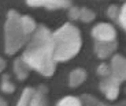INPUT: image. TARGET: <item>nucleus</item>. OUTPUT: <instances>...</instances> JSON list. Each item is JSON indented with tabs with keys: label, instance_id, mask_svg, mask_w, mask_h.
I'll return each mask as SVG.
<instances>
[{
	"label": "nucleus",
	"instance_id": "1a4fd4ad",
	"mask_svg": "<svg viewBox=\"0 0 126 106\" xmlns=\"http://www.w3.org/2000/svg\"><path fill=\"white\" fill-rule=\"evenodd\" d=\"M13 67H14V74H15V76L19 79V80H25V79L29 76L30 71H32L30 67L23 61L22 57H18V59L14 60Z\"/></svg>",
	"mask_w": 126,
	"mask_h": 106
},
{
	"label": "nucleus",
	"instance_id": "ddd939ff",
	"mask_svg": "<svg viewBox=\"0 0 126 106\" xmlns=\"http://www.w3.org/2000/svg\"><path fill=\"white\" fill-rule=\"evenodd\" d=\"M21 23H22V27L28 35H30L34 31V29L37 27L36 21L32 16H28V15H21Z\"/></svg>",
	"mask_w": 126,
	"mask_h": 106
},
{
	"label": "nucleus",
	"instance_id": "0eeeda50",
	"mask_svg": "<svg viewBox=\"0 0 126 106\" xmlns=\"http://www.w3.org/2000/svg\"><path fill=\"white\" fill-rule=\"evenodd\" d=\"M118 49V42L117 40L114 41H96L94 44V53L99 59H107L112 56L115 50Z\"/></svg>",
	"mask_w": 126,
	"mask_h": 106
},
{
	"label": "nucleus",
	"instance_id": "9d476101",
	"mask_svg": "<svg viewBox=\"0 0 126 106\" xmlns=\"http://www.w3.org/2000/svg\"><path fill=\"white\" fill-rule=\"evenodd\" d=\"M47 87L45 86H40L38 88L34 90V95L32 98V103L30 106H49L48 105V99H47Z\"/></svg>",
	"mask_w": 126,
	"mask_h": 106
},
{
	"label": "nucleus",
	"instance_id": "a211bd4d",
	"mask_svg": "<svg viewBox=\"0 0 126 106\" xmlns=\"http://www.w3.org/2000/svg\"><path fill=\"white\" fill-rule=\"evenodd\" d=\"M117 22H118V25H119V27L122 29V30H125L126 29V6L125 4H123L119 8V11H118Z\"/></svg>",
	"mask_w": 126,
	"mask_h": 106
},
{
	"label": "nucleus",
	"instance_id": "f8f14e48",
	"mask_svg": "<svg viewBox=\"0 0 126 106\" xmlns=\"http://www.w3.org/2000/svg\"><path fill=\"white\" fill-rule=\"evenodd\" d=\"M34 90L36 88H33V87H26L25 90L22 91V94H21V98H19L16 106H30L32 98L34 95Z\"/></svg>",
	"mask_w": 126,
	"mask_h": 106
},
{
	"label": "nucleus",
	"instance_id": "f257e3e1",
	"mask_svg": "<svg viewBox=\"0 0 126 106\" xmlns=\"http://www.w3.org/2000/svg\"><path fill=\"white\" fill-rule=\"evenodd\" d=\"M23 61L43 76H52L56 69L54 57V38L52 31L45 26H37L29 35L26 49L21 56Z\"/></svg>",
	"mask_w": 126,
	"mask_h": 106
},
{
	"label": "nucleus",
	"instance_id": "20e7f679",
	"mask_svg": "<svg viewBox=\"0 0 126 106\" xmlns=\"http://www.w3.org/2000/svg\"><path fill=\"white\" fill-rule=\"evenodd\" d=\"M121 83L122 82L118 80L117 78H114L112 75L107 76V78H103V80L100 82L99 87L100 91L104 94V97L107 98L108 101H115L119 95V88H121Z\"/></svg>",
	"mask_w": 126,
	"mask_h": 106
},
{
	"label": "nucleus",
	"instance_id": "412c9836",
	"mask_svg": "<svg viewBox=\"0 0 126 106\" xmlns=\"http://www.w3.org/2000/svg\"><path fill=\"white\" fill-rule=\"evenodd\" d=\"M118 11H119V8H118L117 6H110L107 10V15L110 19H112V21H117V16H118Z\"/></svg>",
	"mask_w": 126,
	"mask_h": 106
},
{
	"label": "nucleus",
	"instance_id": "39448f33",
	"mask_svg": "<svg viewBox=\"0 0 126 106\" xmlns=\"http://www.w3.org/2000/svg\"><path fill=\"white\" fill-rule=\"evenodd\" d=\"M92 37L96 41L117 40V30L111 23H99L92 29Z\"/></svg>",
	"mask_w": 126,
	"mask_h": 106
},
{
	"label": "nucleus",
	"instance_id": "f3484780",
	"mask_svg": "<svg viewBox=\"0 0 126 106\" xmlns=\"http://www.w3.org/2000/svg\"><path fill=\"white\" fill-rule=\"evenodd\" d=\"M94 18H96V12H94L93 10L86 8V7L79 8V19H81L82 22L89 23V22H92V21H94Z\"/></svg>",
	"mask_w": 126,
	"mask_h": 106
},
{
	"label": "nucleus",
	"instance_id": "7ed1b4c3",
	"mask_svg": "<svg viewBox=\"0 0 126 106\" xmlns=\"http://www.w3.org/2000/svg\"><path fill=\"white\" fill-rule=\"evenodd\" d=\"M29 35L25 33L21 23V15L11 10L7 14L4 25V50L7 54H15L23 45H26Z\"/></svg>",
	"mask_w": 126,
	"mask_h": 106
},
{
	"label": "nucleus",
	"instance_id": "2eb2a0df",
	"mask_svg": "<svg viewBox=\"0 0 126 106\" xmlns=\"http://www.w3.org/2000/svg\"><path fill=\"white\" fill-rule=\"evenodd\" d=\"M0 87H1V91L6 94H13L14 91H15V86H14V83L11 82V79H10V75H3V78H1V84H0Z\"/></svg>",
	"mask_w": 126,
	"mask_h": 106
},
{
	"label": "nucleus",
	"instance_id": "4468645a",
	"mask_svg": "<svg viewBox=\"0 0 126 106\" xmlns=\"http://www.w3.org/2000/svg\"><path fill=\"white\" fill-rule=\"evenodd\" d=\"M79 99H81L82 106H107L106 103L100 102L97 98L92 97V95H86V94H84ZM117 106H125V103H119V105H117Z\"/></svg>",
	"mask_w": 126,
	"mask_h": 106
},
{
	"label": "nucleus",
	"instance_id": "f03ea898",
	"mask_svg": "<svg viewBox=\"0 0 126 106\" xmlns=\"http://www.w3.org/2000/svg\"><path fill=\"white\" fill-rule=\"evenodd\" d=\"M54 57L56 63L69 61L79 53L82 46L81 31L73 23H66L52 33Z\"/></svg>",
	"mask_w": 126,
	"mask_h": 106
},
{
	"label": "nucleus",
	"instance_id": "9b49d317",
	"mask_svg": "<svg viewBox=\"0 0 126 106\" xmlns=\"http://www.w3.org/2000/svg\"><path fill=\"white\" fill-rule=\"evenodd\" d=\"M86 80V71L82 68H77L74 71H71L69 76V86L71 88H76L78 86H81L84 82Z\"/></svg>",
	"mask_w": 126,
	"mask_h": 106
},
{
	"label": "nucleus",
	"instance_id": "4be33fe9",
	"mask_svg": "<svg viewBox=\"0 0 126 106\" xmlns=\"http://www.w3.org/2000/svg\"><path fill=\"white\" fill-rule=\"evenodd\" d=\"M4 68H6V60L0 56V74L4 71Z\"/></svg>",
	"mask_w": 126,
	"mask_h": 106
},
{
	"label": "nucleus",
	"instance_id": "dca6fc26",
	"mask_svg": "<svg viewBox=\"0 0 126 106\" xmlns=\"http://www.w3.org/2000/svg\"><path fill=\"white\" fill-rule=\"evenodd\" d=\"M56 106H82L81 99L78 97H73V95H67V97L62 98Z\"/></svg>",
	"mask_w": 126,
	"mask_h": 106
},
{
	"label": "nucleus",
	"instance_id": "aec40b11",
	"mask_svg": "<svg viewBox=\"0 0 126 106\" xmlns=\"http://www.w3.org/2000/svg\"><path fill=\"white\" fill-rule=\"evenodd\" d=\"M70 21H78L79 19V8L78 7H69V12H67Z\"/></svg>",
	"mask_w": 126,
	"mask_h": 106
},
{
	"label": "nucleus",
	"instance_id": "423d86ee",
	"mask_svg": "<svg viewBox=\"0 0 126 106\" xmlns=\"http://www.w3.org/2000/svg\"><path fill=\"white\" fill-rule=\"evenodd\" d=\"M30 7H44L47 10H60L71 7V0H26Z\"/></svg>",
	"mask_w": 126,
	"mask_h": 106
},
{
	"label": "nucleus",
	"instance_id": "5701e85b",
	"mask_svg": "<svg viewBox=\"0 0 126 106\" xmlns=\"http://www.w3.org/2000/svg\"><path fill=\"white\" fill-rule=\"evenodd\" d=\"M0 106H8V103H7V101L4 99L3 97H0Z\"/></svg>",
	"mask_w": 126,
	"mask_h": 106
},
{
	"label": "nucleus",
	"instance_id": "6e6552de",
	"mask_svg": "<svg viewBox=\"0 0 126 106\" xmlns=\"http://www.w3.org/2000/svg\"><path fill=\"white\" fill-rule=\"evenodd\" d=\"M111 75L118 80L123 82L126 79V60L122 54H114L110 63Z\"/></svg>",
	"mask_w": 126,
	"mask_h": 106
},
{
	"label": "nucleus",
	"instance_id": "6ab92c4d",
	"mask_svg": "<svg viewBox=\"0 0 126 106\" xmlns=\"http://www.w3.org/2000/svg\"><path fill=\"white\" fill-rule=\"evenodd\" d=\"M97 75L101 78H107L111 75V67L107 63H101L100 65L97 67Z\"/></svg>",
	"mask_w": 126,
	"mask_h": 106
}]
</instances>
